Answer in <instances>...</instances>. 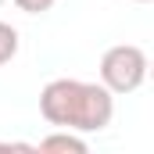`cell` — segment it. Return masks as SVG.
Returning <instances> with one entry per match:
<instances>
[{
	"label": "cell",
	"instance_id": "2",
	"mask_svg": "<svg viewBox=\"0 0 154 154\" xmlns=\"http://www.w3.org/2000/svg\"><path fill=\"white\" fill-rule=\"evenodd\" d=\"M147 79V54L136 43H118L108 47L100 57V82L111 93H136Z\"/></svg>",
	"mask_w": 154,
	"mask_h": 154
},
{
	"label": "cell",
	"instance_id": "3",
	"mask_svg": "<svg viewBox=\"0 0 154 154\" xmlns=\"http://www.w3.org/2000/svg\"><path fill=\"white\" fill-rule=\"evenodd\" d=\"M36 151H47V154H86V140L82 133H72V129H57L50 136H43L36 143Z\"/></svg>",
	"mask_w": 154,
	"mask_h": 154
},
{
	"label": "cell",
	"instance_id": "4",
	"mask_svg": "<svg viewBox=\"0 0 154 154\" xmlns=\"http://www.w3.org/2000/svg\"><path fill=\"white\" fill-rule=\"evenodd\" d=\"M14 54H18V29L0 22V65H7Z\"/></svg>",
	"mask_w": 154,
	"mask_h": 154
},
{
	"label": "cell",
	"instance_id": "5",
	"mask_svg": "<svg viewBox=\"0 0 154 154\" xmlns=\"http://www.w3.org/2000/svg\"><path fill=\"white\" fill-rule=\"evenodd\" d=\"M57 0H14V7L18 11H25V14H43V11H50Z\"/></svg>",
	"mask_w": 154,
	"mask_h": 154
},
{
	"label": "cell",
	"instance_id": "1",
	"mask_svg": "<svg viewBox=\"0 0 154 154\" xmlns=\"http://www.w3.org/2000/svg\"><path fill=\"white\" fill-rule=\"evenodd\" d=\"M39 115L54 129L100 133L115 118V93L104 82L86 79H50L39 93Z\"/></svg>",
	"mask_w": 154,
	"mask_h": 154
},
{
	"label": "cell",
	"instance_id": "6",
	"mask_svg": "<svg viewBox=\"0 0 154 154\" xmlns=\"http://www.w3.org/2000/svg\"><path fill=\"white\" fill-rule=\"evenodd\" d=\"M136 4H151V0H136Z\"/></svg>",
	"mask_w": 154,
	"mask_h": 154
}]
</instances>
